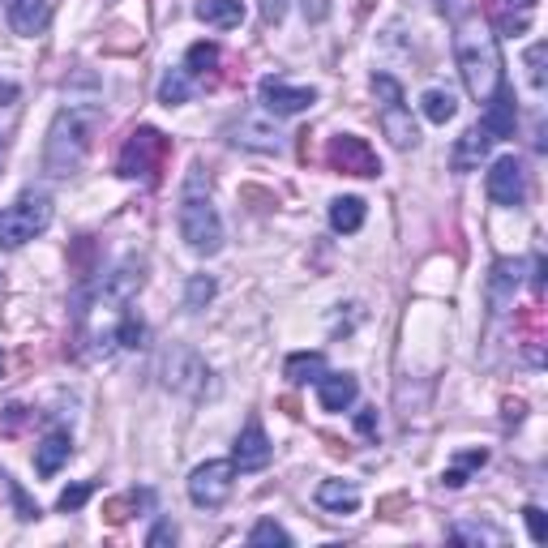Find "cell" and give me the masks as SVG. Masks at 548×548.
<instances>
[{"label":"cell","mask_w":548,"mask_h":548,"mask_svg":"<svg viewBox=\"0 0 548 548\" xmlns=\"http://www.w3.org/2000/svg\"><path fill=\"white\" fill-rule=\"evenodd\" d=\"M459 69H463L467 95L489 103L493 90L501 86V56H497V39L484 26H463L459 30Z\"/></svg>","instance_id":"obj_2"},{"label":"cell","mask_w":548,"mask_h":548,"mask_svg":"<svg viewBox=\"0 0 548 548\" xmlns=\"http://www.w3.org/2000/svg\"><path fill=\"white\" fill-rule=\"evenodd\" d=\"M514 90H506V86H497L493 90V99H489V112H484V120H480V129L493 137H514Z\"/></svg>","instance_id":"obj_15"},{"label":"cell","mask_w":548,"mask_h":548,"mask_svg":"<svg viewBox=\"0 0 548 548\" xmlns=\"http://www.w3.org/2000/svg\"><path fill=\"white\" fill-rule=\"evenodd\" d=\"M236 476V463H202L189 476V497H193V506H202V510H219L227 497H232V480Z\"/></svg>","instance_id":"obj_7"},{"label":"cell","mask_w":548,"mask_h":548,"mask_svg":"<svg viewBox=\"0 0 548 548\" xmlns=\"http://www.w3.org/2000/svg\"><path fill=\"white\" fill-rule=\"evenodd\" d=\"M364 223V202L360 197H334L330 202V227L334 232H360Z\"/></svg>","instance_id":"obj_24"},{"label":"cell","mask_w":548,"mask_h":548,"mask_svg":"<svg viewBox=\"0 0 548 548\" xmlns=\"http://www.w3.org/2000/svg\"><path fill=\"white\" fill-rule=\"evenodd\" d=\"M210 296H215V279H206V274L189 279V309H202Z\"/></svg>","instance_id":"obj_34"},{"label":"cell","mask_w":548,"mask_h":548,"mask_svg":"<svg viewBox=\"0 0 548 548\" xmlns=\"http://www.w3.org/2000/svg\"><path fill=\"white\" fill-rule=\"evenodd\" d=\"M489 146H493V137L484 133L480 125H476V129H467V133L459 137V146H454L450 167H454V172H471V167H480V159L489 155Z\"/></svg>","instance_id":"obj_19"},{"label":"cell","mask_w":548,"mask_h":548,"mask_svg":"<svg viewBox=\"0 0 548 548\" xmlns=\"http://www.w3.org/2000/svg\"><path fill=\"white\" fill-rule=\"evenodd\" d=\"M95 129H99V112L95 108H65L52 120V133H48V150H43V167L48 176H73L86 159L90 142H95Z\"/></svg>","instance_id":"obj_1"},{"label":"cell","mask_w":548,"mask_h":548,"mask_svg":"<svg viewBox=\"0 0 548 548\" xmlns=\"http://www.w3.org/2000/svg\"><path fill=\"white\" fill-rule=\"evenodd\" d=\"M544 56H548L544 43H531V48H527V78H531V86H536V90H544V82H548Z\"/></svg>","instance_id":"obj_32"},{"label":"cell","mask_w":548,"mask_h":548,"mask_svg":"<svg viewBox=\"0 0 548 548\" xmlns=\"http://www.w3.org/2000/svg\"><path fill=\"white\" fill-rule=\"evenodd\" d=\"M523 519H527L531 540L544 544V540H548V519H544V510H540V506H527V510H523Z\"/></svg>","instance_id":"obj_35"},{"label":"cell","mask_w":548,"mask_h":548,"mask_svg":"<svg viewBox=\"0 0 548 548\" xmlns=\"http://www.w3.org/2000/svg\"><path fill=\"white\" fill-rule=\"evenodd\" d=\"M52 223V202L43 193H22L13 206L0 210V245L18 249L26 240H35L43 227Z\"/></svg>","instance_id":"obj_5"},{"label":"cell","mask_w":548,"mask_h":548,"mask_svg":"<svg viewBox=\"0 0 548 548\" xmlns=\"http://www.w3.org/2000/svg\"><path fill=\"white\" fill-rule=\"evenodd\" d=\"M86 497H90V484H73V489H65V493H60V501H56V506L60 510H82L86 506Z\"/></svg>","instance_id":"obj_37"},{"label":"cell","mask_w":548,"mask_h":548,"mask_svg":"<svg viewBox=\"0 0 548 548\" xmlns=\"http://www.w3.org/2000/svg\"><path fill=\"white\" fill-rule=\"evenodd\" d=\"M287 382H296V386H304V382H317V377L326 373V356L322 352H296L292 360H287Z\"/></svg>","instance_id":"obj_25"},{"label":"cell","mask_w":548,"mask_h":548,"mask_svg":"<svg viewBox=\"0 0 548 548\" xmlns=\"http://www.w3.org/2000/svg\"><path fill=\"white\" fill-rule=\"evenodd\" d=\"M52 18V5L48 0H9V26L18 35H39Z\"/></svg>","instance_id":"obj_17"},{"label":"cell","mask_w":548,"mask_h":548,"mask_svg":"<svg viewBox=\"0 0 548 548\" xmlns=\"http://www.w3.org/2000/svg\"><path fill=\"white\" fill-rule=\"evenodd\" d=\"M180 236H185V245L193 253H206V257L223 249V223L210 193H202V167H193L189 193L180 197Z\"/></svg>","instance_id":"obj_3"},{"label":"cell","mask_w":548,"mask_h":548,"mask_svg":"<svg viewBox=\"0 0 548 548\" xmlns=\"http://www.w3.org/2000/svg\"><path fill=\"white\" fill-rule=\"evenodd\" d=\"M197 18L206 26H240L245 18V9H240V0H197Z\"/></svg>","instance_id":"obj_23"},{"label":"cell","mask_w":548,"mask_h":548,"mask_svg":"<svg viewBox=\"0 0 548 548\" xmlns=\"http://www.w3.org/2000/svg\"><path fill=\"white\" fill-rule=\"evenodd\" d=\"M206 364H202V356L197 352H189V347H172V352L163 356V382L172 386V390H180V394H202L206 390Z\"/></svg>","instance_id":"obj_8"},{"label":"cell","mask_w":548,"mask_h":548,"mask_svg":"<svg viewBox=\"0 0 548 548\" xmlns=\"http://www.w3.org/2000/svg\"><path fill=\"white\" fill-rule=\"evenodd\" d=\"M215 65H219V48H215V43H193L185 69H189V73H210Z\"/></svg>","instance_id":"obj_29"},{"label":"cell","mask_w":548,"mask_h":548,"mask_svg":"<svg viewBox=\"0 0 548 548\" xmlns=\"http://www.w3.org/2000/svg\"><path fill=\"white\" fill-rule=\"evenodd\" d=\"M112 334H116V343H120V347H142L146 326L137 322V317H120V326H116Z\"/></svg>","instance_id":"obj_33"},{"label":"cell","mask_w":548,"mask_h":548,"mask_svg":"<svg viewBox=\"0 0 548 548\" xmlns=\"http://www.w3.org/2000/svg\"><path fill=\"white\" fill-rule=\"evenodd\" d=\"M150 548H159V544H176V527L172 523H159L155 531H150V540H146Z\"/></svg>","instance_id":"obj_42"},{"label":"cell","mask_w":548,"mask_h":548,"mask_svg":"<svg viewBox=\"0 0 548 548\" xmlns=\"http://www.w3.org/2000/svg\"><path fill=\"white\" fill-rule=\"evenodd\" d=\"M330 13V0H304V18L309 22H322Z\"/></svg>","instance_id":"obj_43"},{"label":"cell","mask_w":548,"mask_h":548,"mask_svg":"<svg viewBox=\"0 0 548 548\" xmlns=\"http://www.w3.org/2000/svg\"><path fill=\"white\" fill-rule=\"evenodd\" d=\"M356 377L352 373H322L317 377V399H322L326 411H347L356 403Z\"/></svg>","instance_id":"obj_16"},{"label":"cell","mask_w":548,"mask_h":548,"mask_svg":"<svg viewBox=\"0 0 548 548\" xmlns=\"http://www.w3.org/2000/svg\"><path fill=\"white\" fill-rule=\"evenodd\" d=\"M450 540H459V544H501V531L489 527V523H459L450 531Z\"/></svg>","instance_id":"obj_28"},{"label":"cell","mask_w":548,"mask_h":548,"mask_svg":"<svg viewBox=\"0 0 548 548\" xmlns=\"http://www.w3.org/2000/svg\"><path fill=\"white\" fill-rule=\"evenodd\" d=\"M0 373H5V356H0Z\"/></svg>","instance_id":"obj_48"},{"label":"cell","mask_w":548,"mask_h":548,"mask_svg":"<svg viewBox=\"0 0 548 548\" xmlns=\"http://www.w3.org/2000/svg\"><path fill=\"white\" fill-rule=\"evenodd\" d=\"M531 292L544 296V257H536V266H531Z\"/></svg>","instance_id":"obj_46"},{"label":"cell","mask_w":548,"mask_h":548,"mask_svg":"<svg viewBox=\"0 0 548 548\" xmlns=\"http://www.w3.org/2000/svg\"><path fill=\"white\" fill-rule=\"evenodd\" d=\"M356 429H360L364 437H373V433H377V411H360V416H356Z\"/></svg>","instance_id":"obj_44"},{"label":"cell","mask_w":548,"mask_h":548,"mask_svg":"<svg viewBox=\"0 0 548 548\" xmlns=\"http://www.w3.org/2000/svg\"><path fill=\"white\" fill-rule=\"evenodd\" d=\"M142 279H146V274H142V262H125L120 270L108 274V283L99 287V300H108V304H125V300L137 292V287H142Z\"/></svg>","instance_id":"obj_18"},{"label":"cell","mask_w":548,"mask_h":548,"mask_svg":"<svg viewBox=\"0 0 548 548\" xmlns=\"http://www.w3.org/2000/svg\"><path fill=\"white\" fill-rule=\"evenodd\" d=\"M382 129L399 150H411L420 142V129H416V120H411V112L403 108V103H394V108L382 112Z\"/></svg>","instance_id":"obj_22"},{"label":"cell","mask_w":548,"mask_h":548,"mask_svg":"<svg viewBox=\"0 0 548 548\" xmlns=\"http://www.w3.org/2000/svg\"><path fill=\"white\" fill-rule=\"evenodd\" d=\"M26 420H30V411L13 403V407H5V416H0V433H9V437H13V433H18L22 424H26Z\"/></svg>","instance_id":"obj_38"},{"label":"cell","mask_w":548,"mask_h":548,"mask_svg":"<svg viewBox=\"0 0 548 548\" xmlns=\"http://www.w3.org/2000/svg\"><path fill=\"white\" fill-rule=\"evenodd\" d=\"M283 13H287V0H262V18H266L270 26H279Z\"/></svg>","instance_id":"obj_41"},{"label":"cell","mask_w":548,"mask_h":548,"mask_svg":"<svg viewBox=\"0 0 548 548\" xmlns=\"http://www.w3.org/2000/svg\"><path fill=\"white\" fill-rule=\"evenodd\" d=\"M249 544H292V536H287V531L279 527V523H270V519H262V523H257L253 531H249Z\"/></svg>","instance_id":"obj_31"},{"label":"cell","mask_w":548,"mask_h":548,"mask_svg":"<svg viewBox=\"0 0 548 548\" xmlns=\"http://www.w3.org/2000/svg\"><path fill=\"white\" fill-rule=\"evenodd\" d=\"M506 420H523V403L519 399H506Z\"/></svg>","instance_id":"obj_47"},{"label":"cell","mask_w":548,"mask_h":548,"mask_svg":"<svg viewBox=\"0 0 548 548\" xmlns=\"http://www.w3.org/2000/svg\"><path fill=\"white\" fill-rule=\"evenodd\" d=\"M441 484H446V489H463V484H467V471H463V467H450L446 476H441Z\"/></svg>","instance_id":"obj_45"},{"label":"cell","mask_w":548,"mask_h":548,"mask_svg":"<svg viewBox=\"0 0 548 548\" xmlns=\"http://www.w3.org/2000/svg\"><path fill=\"white\" fill-rule=\"evenodd\" d=\"M232 463L240 471H262L270 463V441H266V433H262V424H257V420H249L245 429H240L236 450H232Z\"/></svg>","instance_id":"obj_13"},{"label":"cell","mask_w":548,"mask_h":548,"mask_svg":"<svg viewBox=\"0 0 548 548\" xmlns=\"http://www.w3.org/2000/svg\"><path fill=\"white\" fill-rule=\"evenodd\" d=\"M411 501H407V493H394V497H382L377 501V514H382V519H399V510H407Z\"/></svg>","instance_id":"obj_40"},{"label":"cell","mask_w":548,"mask_h":548,"mask_svg":"<svg viewBox=\"0 0 548 548\" xmlns=\"http://www.w3.org/2000/svg\"><path fill=\"white\" fill-rule=\"evenodd\" d=\"M317 506L330 514H352L360 506V493H356V484H347V480H322L317 484Z\"/></svg>","instance_id":"obj_21"},{"label":"cell","mask_w":548,"mask_h":548,"mask_svg":"<svg viewBox=\"0 0 548 548\" xmlns=\"http://www.w3.org/2000/svg\"><path fill=\"white\" fill-rule=\"evenodd\" d=\"M326 163L334 167V172H343V176H377V172H382V163H377L373 146L364 142V137H356V133H339V137H330V146H326Z\"/></svg>","instance_id":"obj_6"},{"label":"cell","mask_w":548,"mask_h":548,"mask_svg":"<svg viewBox=\"0 0 548 548\" xmlns=\"http://www.w3.org/2000/svg\"><path fill=\"white\" fill-rule=\"evenodd\" d=\"M69 454H73V441H69V433H48L43 437V446H35V471L39 476H56L60 467L69 463Z\"/></svg>","instance_id":"obj_20"},{"label":"cell","mask_w":548,"mask_h":548,"mask_svg":"<svg viewBox=\"0 0 548 548\" xmlns=\"http://www.w3.org/2000/svg\"><path fill=\"white\" fill-rule=\"evenodd\" d=\"M262 103H266V112H274V116H296V112H309L317 103V95L309 86H287L279 78H266L262 82Z\"/></svg>","instance_id":"obj_10"},{"label":"cell","mask_w":548,"mask_h":548,"mask_svg":"<svg viewBox=\"0 0 548 548\" xmlns=\"http://www.w3.org/2000/svg\"><path fill=\"white\" fill-rule=\"evenodd\" d=\"M189 95H193V78H189V69H172V73H163V82H159V103L176 108V103H185Z\"/></svg>","instance_id":"obj_26"},{"label":"cell","mask_w":548,"mask_h":548,"mask_svg":"<svg viewBox=\"0 0 548 548\" xmlns=\"http://www.w3.org/2000/svg\"><path fill=\"white\" fill-rule=\"evenodd\" d=\"M232 133H236V146L257 150V155H279L283 150V133H279V125H270L266 116H245Z\"/></svg>","instance_id":"obj_12"},{"label":"cell","mask_w":548,"mask_h":548,"mask_svg":"<svg viewBox=\"0 0 548 548\" xmlns=\"http://www.w3.org/2000/svg\"><path fill=\"white\" fill-rule=\"evenodd\" d=\"M167 155H172V137H163L159 129H137L125 142V150H120V176L159 185Z\"/></svg>","instance_id":"obj_4"},{"label":"cell","mask_w":548,"mask_h":548,"mask_svg":"<svg viewBox=\"0 0 548 548\" xmlns=\"http://www.w3.org/2000/svg\"><path fill=\"white\" fill-rule=\"evenodd\" d=\"M420 112L429 116L433 125H446V120H454V95H450V90H424Z\"/></svg>","instance_id":"obj_27"},{"label":"cell","mask_w":548,"mask_h":548,"mask_svg":"<svg viewBox=\"0 0 548 548\" xmlns=\"http://www.w3.org/2000/svg\"><path fill=\"white\" fill-rule=\"evenodd\" d=\"M489 197L497 206H523L527 202V172H523V163L506 155V159H497L493 163V172H489Z\"/></svg>","instance_id":"obj_9"},{"label":"cell","mask_w":548,"mask_h":548,"mask_svg":"<svg viewBox=\"0 0 548 548\" xmlns=\"http://www.w3.org/2000/svg\"><path fill=\"white\" fill-rule=\"evenodd\" d=\"M137 501H142V497H112V501H103V519H108L112 527H120V523H125L129 519V514L137 510Z\"/></svg>","instance_id":"obj_30"},{"label":"cell","mask_w":548,"mask_h":548,"mask_svg":"<svg viewBox=\"0 0 548 548\" xmlns=\"http://www.w3.org/2000/svg\"><path fill=\"white\" fill-rule=\"evenodd\" d=\"M373 90L386 99V108H394V103H403V86L394 82V78H386V73H377V78H373Z\"/></svg>","instance_id":"obj_36"},{"label":"cell","mask_w":548,"mask_h":548,"mask_svg":"<svg viewBox=\"0 0 548 548\" xmlns=\"http://www.w3.org/2000/svg\"><path fill=\"white\" fill-rule=\"evenodd\" d=\"M9 493H13V506H18V519H26V523H30V519H39V506L18 489V484H9Z\"/></svg>","instance_id":"obj_39"},{"label":"cell","mask_w":548,"mask_h":548,"mask_svg":"<svg viewBox=\"0 0 548 548\" xmlns=\"http://www.w3.org/2000/svg\"><path fill=\"white\" fill-rule=\"evenodd\" d=\"M519 279H523V266L519 262H497L489 274V309L501 317L514 309V292H519Z\"/></svg>","instance_id":"obj_14"},{"label":"cell","mask_w":548,"mask_h":548,"mask_svg":"<svg viewBox=\"0 0 548 548\" xmlns=\"http://www.w3.org/2000/svg\"><path fill=\"white\" fill-rule=\"evenodd\" d=\"M484 13L497 35H523L531 26V13H536V0H484Z\"/></svg>","instance_id":"obj_11"}]
</instances>
